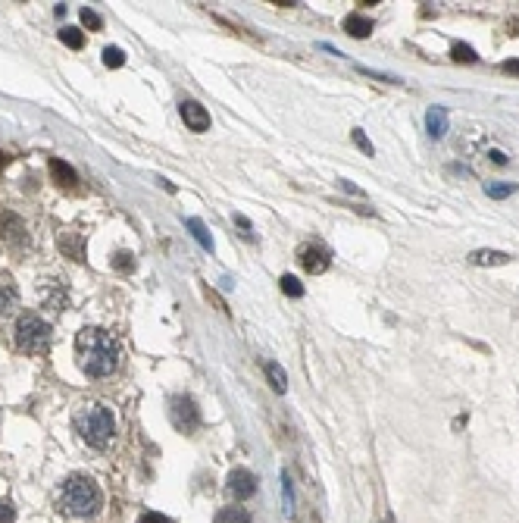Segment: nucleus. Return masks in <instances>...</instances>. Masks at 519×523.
<instances>
[{
    "label": "nucleus",
    "mask_w": 519,
    "mask_h": 523,
    "mask_svg": "<svg viewBox=\"0 0 519 523\" xmlns=\"http://www.w3.org/2000/svg\"><path fill=\"white\" fill-rule=\"evenodd\" d=\"M75 360L79 370L91 379H103L119 367V342L107 329H81L75 335Z\"/></svg>",
    "instance_id": "obj_1"
},
{
    "label": "nucleus",
    "mask_w": 519,
    "mask_h": 523,
    "mask_svg": "<svg viewBox=\"0 0 519 523\" xmlns=\"http://www.w3.org/2000/svg\"><path fill=\"white\" fill-rule=\"evenodd\" d=\"M72 426H75V433H79V439L85 442V445H91V448H107L116 433L113 414H110V408L101 404V401H85V404H79L72 414Z\"/></svg>",
    "instance_id": "obj_2"
},
{
    "label": "nucleus",
    "mask_w": 519,
    "mask_h": 523,
    "mask_svg": "<svg viewBox=\"0 0 519 523\" xmlns=\"http://www.w3.org/2000/svg\"><path fill=\"white\" fill-rule=\"evenodd\" d=\"M60 508L72 517H94L103 508V495L91 476L72 473L60 486Z\"/></svg>",
    "instance_id": "obj_3"
},
{
    "label": "nucleus",
    "mask_w": 519,
    "mask_h": 523,
    "mask_svg": "<svg viewBox=\"0 0 519 523\" xmlns=\"http://www.w3.org/2000/svg\"><path fill=\"white\" fill-rule=\"evenodd\" d=\"M13 342L26 354H48L50 342H54V326L38 313H22L13 326Z\"/></svg>",
    "instance_id": "obj_4"
},
{
    "label": "nucleus",
    "mask_w": 519,
    "mask_h": 523,
    "mask_svg": "<svg viewBox=\"0 0 519 523\" xmlns=\"http://www.w3.org/2000/svg\"><path fill=\"white\" fill-rule=\"evenodd\" d=\"M169 417H172L176 429H182V433H191V429H197V423H201V414H197L194 401H191L188 395H179V398H172Z\"/></svg>",
    "instance_id": "obj_5"
},
{
    "label": "nucleus",
    "mask_w": 519,
    "mask_h": 523,
    "mask_svg": "<svg viewBox=\"0 0 519 523\" xmlns=\"http://www.w3.org/2000/svg\"><path fill=\"white\" fill-rule=\"evenodd\" d=\"M229 492L238 498V502H244V498H250L256 492V476L250 473V470L238 467L229 473Z\"/></svg>",
    "instance_id": "obj_6"
},
{
    "label": "nucleus",
    "mask_w": 519,
    "mask_h": 523,
    "mask_svg": "<svg viewBox=\"0 0 519 523\" xmlns=\"http://www.w3.org/2000/svg\"><path fill=\"white\" fill-rule=\"evenodd\" d=\"M179 110H182V119L191 132H207L210 129V113L197 101H185Z\"/></svg>",
    "instance_id": "obj_7"
},
{
    "label": "nucleus",
    "mask_w": 519,
    "mask_h": 523,
    "mask_svg": "<svg viewBox=\"0 0 519 523\" xmlns=\"http://www.w3.org/2000/svg\"><path fill=\"white\" fill-rule=\"evenodd\" d=\"M297 260H301V266H304L307 273H325L329 270V254L323 251V248L310 245V248H301V254H297Z\"/></svg>",
    "instance_id": "obj_8"
},
{
    "label": "nucleus",
    "mask_w": 519,
    "mask_h": 523,
    "mask_svg": "<svg viewBox=\"0 0 519 523\" xmlns=\"http://www.w3.org/2000/svg\"><path fill=\"white\" fill-rule=\"evenodd\" d=\"M16 304H19V288H16L13 276L0 273V317H3V313H10Z\"/></svg>",
    "instance_id": "obj_9"
},
{
    "label": "nucleus",
    "mask_w": 519,
    "mask_h": 523,
    "mask_svg": "<svg viewBox=\"0 0 519 523\" xmlns=\"http://www.w3.org/2000/svg\"><path fill=\"white\" fill-rule=\"evenodd\" d=\"M469 264L472 266H504V264H510V254L494 251V248H479V251L469 254Z\"/></svg>",
    "instance_id": "obj_10"
},
{
    "label": "nucleus",
    "mask_w": 519,
    "mask_h": 523,
    "mask_svg": "<svg viewBox=\"0 0 519 523\" xmlns=\"http://www.w3.org/2000/svg\"><path fill=\"white\" fill-rule=\"evenodd\" d=\"M425 129H429L431 138H445V132H447V110L445 107H429V113H425Z\"/></svg>",
    "instance_id": "obj_11"
},
{
    "label": "nucleus",
    "mask_w": 519,
    "mask_h": 523,
    "mask_svg": "<svg viewBox=\"0 0 519 523\" xmlns=\"http://www.w3.org/2000/svg\"><path fill=\"white\" fill-rule=\"evenodd\" d=\"M344 32L354 34V38H369L372 34V19H366V16H360V13L344 16Z\"/></svg>",
    "instance_id": "obj_12"
},
{
    "label": "nucleus",
    "mask_w": 519,
    "mask_h": 523,
    "mask_svg": "<svg viewBox=\"0 0 519 523\" xmlns=\"http://www.w3.org/2000/svg\"><path fill=\"white\" fill-rule=\"evenodd\" d=\"M50 176H54L60 185H75V182H79L75 170L66 164V160H50Z\"/></svg>",
    "instance_id": "obj_13"
},
{
    "label": "nucleus",
    "mask_w": 519,
    "mask_h": 523,
    "mask_svg": "<svg viewBox=\"0 0 519 523\" xmlns=\"http://www.w3.org/2000/svg\"><path fill=\"white\" fill-rule=\"evenodd\" d=\"M263 370H266V379H269V386L276 388V392H285V388H288V379H285L282 364H276V360H266Z\"/></svg>",
    "instance_id": "obj_14"
},
{
    "label": "nucleus",
    "mask_w": 519,
    "mask_h": 523,
    "mask_svg": "<svg viewBox=\"0 0 519 523\" xmlns=\"http://www.w3.org/2000/svg\"><path fill=\"white\" fill-rule=\"evenodd\" d=\"M213 523H250V514H247V508H238V504H232V508L219 511Z\"/></svg>",
    "instance_id": "obj_15"
},
{
    "label": "nucleus",
    "mask_w": 519,
    "mask_h": 523,
    "mask_svg": "<svg viewBox=\"0 0 519 523\" xmlns=\"http://www.w3.org/2000/svg\"><path fill=\"white\" fill-rule=\"evenodd\" d=\"M485 195L491 197V201H504V197L516 195V185H513V182H488L485 185Z\"/></svg>",
    "instance_id": "obj_16"
},
{
    "label": "nucleus",
    "mask_w": 519,
    "mask_h": 523,
    "mask_svg": "<svg viewBox=\"0 0 519 523\" xmlns=\"http://www.w3.org/2000/svg\"><path fill=\"white\" fill-rule=\"evenodd\" d=\"M188 229H191V235L201 241V248H207V251H213V238H210V232H207V226L201 223V219H194L191 217L188 219Z\"/></svg>",
    "instance_id": "obj_17"
},
{
    "label": "nucleus",
    "mask_w": 519,
    "mask_h": 523,
    "mask_svg": "<svg viewBox=\"0 0 519 523\" xmlns=\"http://www.w3.org/2000/svg\"><path fill=\"white\" fill-rule=\"evenodd\" d=\"M60 41L66 44L69 50H79L81 44H85V34H81L79 28H72V26H63V28H60Z\"/></svg>",
    "instance_id": "obj_18"
},
{
    "label": "nucleus",
    "mask_w": 519,
    "mask_h": 523,
    "mask_svg": "<svg viewBox=\"0 0 519 523\" xmlns=\"http://www.w3.org/2000/svg\"><path fill=\"white\" fill-rule=\"evenodd\" d=\"M451 57H454L457 63H476V60H479V54H476L469 44H454V48H451Z\"/></svg>",
    "instance_id": "obj_19"
},
{
    "label": "nucleus",
    "mask_w": 519,
    "mask_h": 523,
    "mask_svg": "<svg viewBox=\"0 0 519 523\" xmlns=\"http://www.w3.org/2000/svg\"><path fill=\"white\" fill-rule=\"evenodd\" d=\"M282 292L288 295V298H301V295H304V286H301V279L297 276H282Z\"/></svg>",
    "instance_id": "obj_20"
},
{
    "label": "nucleus",
    "mask_w": 519,
    "mask_h": 523,
    "mask_svg": "<svg viewBox=\"0 0 519 523\" xmlns=\"http://www.w3.org/2000/svg\"><path fill=\"white\" fill-rule=\"evenodd\" d=\"M351 138H354V144H357V148L363 150L366 157H372V154H376V148H372V141H369V138H366V132H363V129H354V132H351Z\"/></svg>",
    "instance_id": "obj_21"
},
{
    "label": "nucleus",
    "mask_w": 519,
    "mask_h": 523,
    "mask_svg": "<svg viewBox=\"0 0 519 523\" xmlns=\"http://www.w3.org/2000/svg\"><path fill=\"white\" fill-rule=\"evenodd\" d=\"M103 63H107L110 69H119L122 63H125V54H122L119 48H107L103 50Z\"/></svg>",
    "instance_id": "obj_22"
},
{
    "label": "nucleus",
    "mask_w": 519,
    "mask_h": 523,
    "mask_svg": "<svg viewBox=\"0 0 519 523\" xmlns=\"http://www.w3.org/2000/svg\"><path fill=\"white\" fill-rule=\"evenodd\" d=\"M81 22H85V26H88L91 32H97V28L103 26V19H101V16H97L91 7H85V10H81Z\"/></svg>",
    "instance_id": "obj_23"
},
{
    "label": "nucleus",
    "mask_w": 519,
    "mask_h": 523,
    "mask_svg": "<svg viewBox=\"0 0 519 523\" xmlns=\"http://www.w3.org/2000/svg\"><path fill=\"white\" fill-rule=\"evenodd\" d=\"M13 520H16L13 502H0V523H13Z\"/></svg>",
    "instance_id": "obj_24"
},
{
    "label": "nucleus",
    "mask_w": 519,
    "mask_h": 523,
    "mask_svg": "<svg viewBox=\"0 0 519 523\" xmlns=\"http://www.w3.org/2000/svg\"><path fill=\"white\" fill-rule=\"evenodd\" d=\"M113 266H116V270H128V266H132V254L119 251V254L113 257Z\"/></svg>",
    "instance_id": "obj_25"
},
{
    "label": "nucleus",
    "mask_w": 519,
    "mask_h": 523,
    "mask_svg": "<svg viewBox=\"0 0 519 523\" xmlns=\"http://www.w3.org/2000/svg\"><path fill=\"white\" fill-rule=\"evenodd\" d=\"M138 523H172L169 517H163V514H156V511H147V514H141V520Z\"/></svg>",
    "instance_id": "obj_26"
},
{
    "label": "nucleus",
    "mask_w": 519,
    "mask_h": 523,
    "mask_svg": "<svg viewBox=\"0 0 519 523\" xmlns=\"http://www.w3.org/2000/svg\"><path fill=\"white\" fill-rule=\"evenodd\" d=\"M338 188H344V191H347V195H360V197H363V191H360V188H354V185L347 182V179H338Z\"/></svg>",
    "instance_id": "obj_27"
},
{
    "label": "nucleus",
    "mask_w": 519,
    "mask_h": 523,
    "mask_svg": "<svg viewBox=\"0 0 519 523\" xmlns=\"http://www.w3.org/2000/svg\"><path fill=\"white\" fill-rule=\"evenodd\" d=\"M488 157H491V160H494L498 166H504V164H507V154H504V150H498V148L488 150Z\"/></svg>",
    "instance_id": "obj_28"
},
{
    "label": "nucleus",
    "mask_w": 519,
    "mask_h": 523,
    "mask_svg": "<svg viewBox=\"0 0 519 523\" xmlns=\"http://www.w3.org/2000/svg\"><path fill=\"white\" fill-rule=\"evenodd\" d=\"M500 69H504V72H510V75H519V60H507Z\"/></svg>",
    "instance_id": "obj_29"
},
{
    "label": "nucleus",
    "mask_w": 519,
    "mask_h": 523,
    "mask_svg": "<svg viewBox=\"0 0 519 523\" xmlns=\"http://www.w3.org/2000/svg\"><path fill=\"white\" fill-rule=\"evenodd\" d=\"M235 223L241 226V229H250V219H247V217H241V213H235Z\"/></svg>",
    "instance_id": "obj_30"
},
{
    "label": "nucleus",
    "mask_w": 519,
    "mask_h": 523,
    "mask_svg": "<svg viewBox=\"0 0 519 523\" xmlns=\"http://www.w3.org/2000/svg\"><path fill=\"white\" fill-rule=\"evenodd\" d=\"M3 164H7V157H3V154H0V170H3Z\"/></svg>",
    "instance_id": "obj_31"
}]
</instances>
